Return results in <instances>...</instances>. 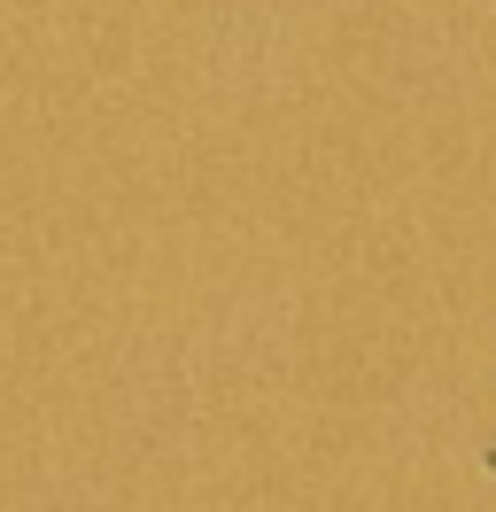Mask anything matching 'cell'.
Listing matches in <instances>:
<instances>
[{"label": "cell", "instance_id": "6da1fadb", "mask_svg": "<svg viewBox=\"0 0 496 512\" xmlns=\"http://www.w3.org/2000/svg\"><path fill=\"white\" fill-rule=\"evenodd\" d=\"M489 474H496V450H489Z\"/></svg>", "mask_w": 496, "mask_h": 512}]
</instances>
